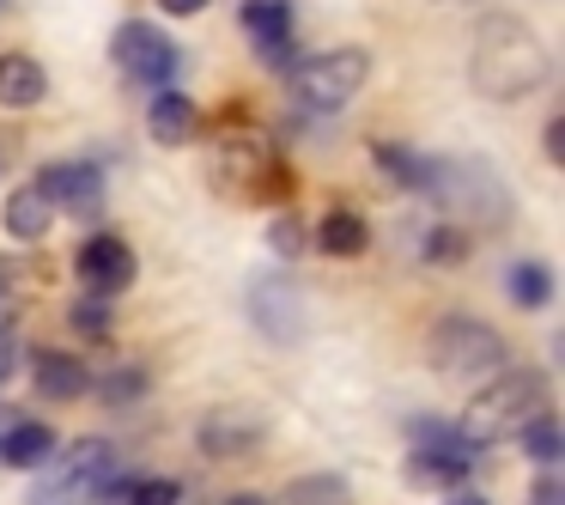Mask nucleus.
<instances>
[{"label": "nucleus", "instance_id": "nucleus-1", "mask_svg": "<svg viewBox=\"0 0 565 505\" xmlns=\"http://www.w3.org/2000/svg\"><path fill=\"white\" fill-rule=\"evenodd\" d=\"M468 74H475V92L516 104V98H535L553 80V55L535 38V25H523L511 13H487L475 25V43H468Z\"/></svg>", "mask_w": 565, "mask_h": 505}, {"label": "nucleus", "instance_id": "nucleus-2", "mask_svg": "<svg viewBox=\"0 0 565 505\" xmlns=\"http://www.w3.org/2000/svg\"><path fill=\"white\" fill-rule=\"evenodd\" d=\"M535 414H547V378H541V371H492L487 390L462 408L456 432H462L475 451H487V444L516 439Z\"/></svg>", "mask_w": 565, "mask_h": 505}, {"label": "nucleus", "instance_id": "nucleus-3", "mask_svg": "<svg viewBox=\"0 0 565 505\" xmlns=\"http://www.w3.org/2000/svg\"><path fill=\"white\" fill-rule=\"evenodd\" d=\"M431 371L450 383H487L504 371V341L480 317H444L431 329Z\"/></svg>", "mask_w": 565, "mask_h": 505}, {"label": "nucleus", "instance_id": "nucleus-4", "mask_svg": "<svg viewBox=\"0 0 565 505\" xmlns=\"http://www.w3.org/2000/svg\"><path fill=\"white\" fill-rule=\"evenodd\" d=\"M365 80H371V55L347 43V50H322V55H310V62L292 67V98L305 104V111L329 116V111H341V104H353L359 92H365Z\"/></svg>", "mask_w": 565, "mask_h": 505}, {"label": "nucleus", "instance_id": "nucleus-5", "mask_svg": "<svg viewBox=\"0 0 565 505\" xmlns=\"http://www.w3.org/2000/svg\"><path fill=\"white\" fill-rule=\"evenodd\" d=\"M110 475H116V451H110V444H104V439H79V444H67V451L55 456V469L43 475L38 505H79V499H92Z\"/></svg>", "mask_w": 565, "mask_h": 505}, {"label": "nucleus", "instance_id": "nucleus-6", "mask_svg": "<svg viewBox=\"0 0 565 505\" xmlns=\"http://www.w3.org/2000/svg\"><path fill=\"white\" fill-rule=\"evenodd\" d=\"M110 55H116V67H122V74L135 80V86H164V80L177 74V50H171V38H164V31H152L147 19H128V25H116Z\"/></svg>", "mask_w": 565, "mask_h": 505}, {"label": "nucleus", "instance_id": "nucleus-7", "mask_svg": "<svg viewBox=\"0 0 565 505\" xmlns=\"http://www.w3.org/2000/svg\"><path fill=\"white\" fill-rule=\"evenodd\" d=\"M74 269H79V286H86V293L116 298L128 281H135V250H128L116 232H98V238H86V244H79Z\"/></svg>", "mask_w": 565, "mask_h": 505}, {"label": "nucleus", "instance_id": "nucleus-8", "mask_svg": "<svg viewBox=\"0 0 565 505\" xmlns=\"http://www.w3.org/2000/svg\"><path fill=\"white\" fill-rule=\"evenodd\" d=\"M249 317H256V329L274 335V341H298L305 305H298V293L286 281H256L249 286Z\"/></svg>", "mask_w": 565, "mask_h": 505}, {"label": "nucleus", "instance_id": "nucleus-9", "mask_svg": "<svg viewBox=\"0 0 565 505\" xmlns=\"http://www.w3.org/2000/svg\"><path fill=\"white\" fill-rule=\"evenodd\" d=\"M244 31L256 43L262 62H286V43H292V0H244Z\"/></svg>", "mask_w": 565, "mask_h": 505}, {"label": "nucleus", "instance_id": "nucleus-10", "mask_svg": "<svg viewBox=\"0 0 565 505\" xmlns=\"http://www.w3.org/2000/svg\"><path fill=\"white\" fill-rule=\"evenodd\" d=\"M38 189L50 196V208H98V196H104V177H98V165H43L38 171Z\"/></svg>", "mask_w": 565, "mask_h": 505}, {"label": "nucleus", "instance_id": "nucleus-11", "mask_svg": "<svg viewBox=\"0 0 565 505\" xmlns=\"http://www.w3.org/2000/svg\"><path fill=\"white\" fill-rule=\"evenodd\" d=\"M43 92H50V74H43L38 55H25V50L0 55V104L7 111H31V104H43Z\"/></svg>", "mask_w": 565, "mask_h": 505}, {"label": "nucleus", "instance_id": "nucleus-12", "mask_svg": "<svg viewBox=\"0 0 565 505\" xmlns=\"http://www.w3.org/2000/svg\"><path fill=\"white\" fill-rule=\"evenodd\" d=\"M31 378H38V390L50 396V402H74V396L92 390V371L79 366L74 354H55V347H43V354H31Z\"/></svg>", "mask_w": 565, "mask_h": 505}, {"label": "nucleus", "instance_id": "nucleus-13", "mask_svg": "<svg viewBox=\"0 0 565 505\" xmlns=\"http://www.w3.org/2000/svg\"><path fill=\"white\" fill-rule=\"evenodd\" d=\"M147 128H152V140H159V147H183V140L201 135V111L183 98V92H159V98H152V111H147Z\"/></svg>", "mask_w": 565, "mask_h": 505}, {"label": "nucleus", "instance_id": "nucleus-14", "mask_svg": "<svg viewBox=\"0 0 565 505\" xmlns=\"http://www.w3.org/2000/svg\"><path fill=\"white\" fill-rule=\"evenodd\" d=\"M0 220H7V232H13L19 244H38V238L50 232L55 208H50V196H43L38 183H25V189H13V196H7V208H0Z\"/></svg>", "mask_w": 565, "mask_h": 505}, {"label": "nucleus", "instance_id": "nucleus-15", "mask_svg": "<svg viewBox=\"0 0 565 505\" xmlns=\"http://www.w3.org/2000/svg\"><path fill=\"white\" fill-rule=\"evenodd\" d=\"M55 451V432L43 420H13L0 432V463L7 469H43V456Z\"/></svg>", "mask_w": 565, "mask_h": 505}, {"label": "nucleus", "instance_id": "nucleus-16", "mask_svg": "<svg viewBox=\"0 0 565 505\" xmlns=\"http://www.w3.org/2000/svg\"><path fill=\"white\" fill-rule=\"evenodd\" d=\"M310 244H317L322 256H359V250L371 244V225L359 220V213L334 208V213H322V220H317V232H310Z\"/></svg>", "mask_w": 565, "mask_h": 505}, {"label": "nucleus", "instance_id": "nucleus-17", "mask_svg": "<svg viewBox=\"0 0 565 505\" xmlns=\"http://www.w3.org/2000/svg\"><path fill=\"white\" fill-rule=\"evenodd\" d=\"M475 463L468 456H450V451H414L407 456V481L414 487H468Z\"/></svg>", "mask_w": 565, "mask_h": 505}, {"label": "nucleus", "instance_id": "nucleus-18", "mask_svg": "<svg viewBox=\"0 0 565 505\" xmlns=\"http://www.w3.org/2000/svg\"><path fill=\"white\" fill-rule=\"evenodd\" d=\"M256 439H262V420H249V414H213L207 427H201V451L207 456H237Z\"/></svg>", "mask_w": 565, "mask_h": 505}, {"label": "nucleus", "instance_id": "nucleus-19", "mask_svg": "<svg viewBox=\"0 0 565 505\" xmlns=\"http://www.w3.org/2000/svg\"><path fill=\"white\" fill-rule=\"evenodd\" d=\"M407 439H414V451H450V456H468L475 463V444L456 432V420H438V414H414L407 420Z\"/></svg>", "mask_w": 565, "mask_h": 505}, {"label": "nucleus", "instance_id": "nucleus-20", "mask_svg": "<svg viewBox=\"0 0 565 505\" xmlns=\"http://www.w3.org/2000/svg\"><path fill=\"white\" fill-rule=\"evenodd\" d=\"M504 293H511V305L541 311V305L553 298V274H547V262H511V269H504Z\"/></svg>", "mask_w": 565, "mask_h": 505}, {"label": "nucleus", "instance_id": "nucleus-21", "mask_svg": "<svg viewBox=\"0 0 565 505\" xmlns=\"http://www.w3.org/2000/svg\"><path fill=\"white\" fill-rule=\"evenodd\" d=\"M516 444H523V451L535 456L541 469H559V456H565V444H559V420H553V414H535L523 432H516Z\"/></svg>", "mask_w": 565, "mask_h": 505}, {"label": "nucleus", "instance_id": "nucleus-22", "mask_svg": "<svg viewBox=\"0 0 565 505\" xmlns=\"http://www.w3.org/2000/svg\"><path fill=\"white\" fill-rule=\"evenodd\" d=\"M98 493H110V499L104 505H183V487H177V481H135V487H116V475L104 481Z\"/></svg>", "mask_w": 565, "mask_h": 505}, {"label": "nucleus", "instance_id": "nucleus-23", "mask_svg": "<svg viewBox=\"0 0 565 505\" xmlns=\"http://www.w3.org/2000/svg\"><path fill=\"white\" fill-rule=\"evenodd\" d=\"M280 505H347V481H341V475H310V481H292Z\"/></svg>", "mask_w": 565, "mask_h": 505}, {"label": "nucleus", "instance_id": "nucleus-24", "mask_svg": "<svg viewBox=\"0 0 565 505\" xmlns=\"http://www.w3.org/2000/svg\"><path fill=\"white\" fill-rule=\"evenodd\" d=\"M67 329L74 335H92V341H98V335H110V298H74V311H67Z\"/></svg>", "mask_w": 565, "mask_h": 505}, {"label": "nucleus", "instance_id": "nucleus-25", "mask_svg": "<svg viewBox=\"0 0 565 505\" xmlns=\"http://www.w3.org/2000/svg\"><path fill=\"white\" fill-rule=\"evenodd\" d=\"M377 165H383V171H390L402 189H419V171H426V159H419V152H402V147H377Z\"/></svg>", "mask_w": 565, "mask_h": 505}, {"label": "nucleus", "instance_id": "nucleus-26", "mask_svg": "<svg viewBox=\"0 0 565 505\" xmlns=\"http://www.w3.org/2000/svg\"><path fill=\"white\" fill-rule=\"evenodd\" d=\"M268 244L280 250V256H298V250H305V220H298V213H280V220L268 225Z\"/></svg>", "mask_w": 565, "mask_h": 505}, {"label": "nucleus", "instance_id": "nucleus-27", "mask_svg": "<svg viewBox=\"0 0 565 505\" xmlns=\"http://www.w3.org/2000/svg\"><path fill=\"white\" fill-rule=\"evenodd\" d=\"M426 256H431V262L468 256V225H462V232H456V225H438V232H431V244H426Z\"/></svg>", "mask_w": 565, "mask_h": 505}, {"label": "nucleus", "instance_id": "nucleus-28", "mask_svg": "<svg viewBox=\"0 0 565 505\" xmlns=\"http://www.w3.org/2000/svg\"><path fill=\"white\" fill-rule=\"evenodd\" d=\"M147 390V378H140V366H122L110 383H104V402H128V396Z\"/></svg>", "mask_w": 565, "mask_h": 505}, {"label": "nucleus", "instance_id": "nucleus-29", "mask_svg": "<svg viewBox=\"0 0 565 505\" xmlns=\"http://www.w3.org/2000/svg\"><path fill=\"white\" fill-rule=\"evenodd\" d=\"M529 505H565V487H559V475H553V469L535 481V493H529Z\"/></svg>", "mask_w": 565, "mask_h": 505}, {"label": "nucleus", "instance_id": "nucleus-30", "mask_svg": "<svg viewBox=\"0 0 565 505\" xmlns=\"http://www.w3.org/2000/svg\"><path fill=\"white\" fill-rule=\"evenodd\" d=\"M547 159L553 165L565 159V116H553V123H547Z\"/></svg>", "mask_w": 565, "mask_h": 505}, {"label": "nucleus", "instance_id": "nucleus-31", "mask_svg": "<svg viewBox=\"0 0 565 505\" xmlns=\"http://www.w3.org/2000/svg\"><path fill=\"white\" fill-rule=\"evenodd\" d=\"M207 0H159V13H171V19H189V13H201Z\"/></svg>", "mask_w": 565, "mask_h": 505}, {"label": "nucleus", "instance_id": "nucleus-32", "mask_svg": "<svg viewBox=\"0 0 565 505\" xmlns=\"http://www.w3.org/2000/svg\"><path fill=\"white\" fill-rule=\"evenodd\" d=\"M13 366H19V347H13V341H7V335H0V383L13 378Z\"/></svg>", "mask_w": 565, "mask_h": 505}, {"label": "nucleus", "instance_id": "nucleus-33", "mask_svg": "<svg viewBox=\"0 0 565 505\" xmlns=\"http://www.w3.org/2000/svg\"><path fill=\"white\" fill-rule=\"evenodd\" d=\"M13 317H19V305H13V293H7V286H0V335L13 329Z\"/></svg>", "mask_w": 565, "mask_h": 505}, {"label": "nucleus", "instance_id": "nucleus-34", "mask_svg": "<svg viewBox=\"0 0 565 505\" xmlns=\"http://www.w3.org/2000/svg\"><path fill=\"white\" fill-rule=\"evenodd\" d=\"M450 505H487V499H480V493H468V487H456V493H450Z\"/></svg>", "mask_w": 565, "mask_h": 505}, {"label": "nucleus", "instance_id": "nucleus-35", "mask_svg": "<svg viewBox=\"0 0 565 505\" xmlns=\"http://www.w3.org/2000/svg\"><path fill=\"white\" fill-rule=\"evenodd\" d=\"M13 420H19V414H13V408H0V432H7V427H13Z\"/></svg>", "mask_w": 565, "mask_h": 505}, {"label": "nucleus", "instance_id": "nucleus-36", "mask_svg": "<svg viewBox=\"0 0 565 505\" xmlns=\"http://www.w3.org/2000/svg\"><path fill=\"white\" fill-rule=\"evenodd\" d=\"M232 505H262V499H232Z\"/></svg>", "mask_w": 565, "mask_h": 505}]
</instances>
